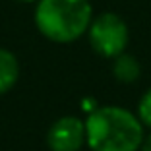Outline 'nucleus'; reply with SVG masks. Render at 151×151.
<instances>
[{
	"mask_svg": "<svg viewBox=\"0 0 151 151\" xmlns=\"http://www.w3.org/2000/svg\"><path fill=\"white\" fill-rule=\"evenodd\" d=\"M143 136L138 114L122 107H99L85 118V143L91 151H138Z\"/></svg>",
	"mask_w": 151,
	"mask_h": 151,
	"instance_id": "nucleus-1",
	"label": "nucleus"
},
{
	"mask_svg": "<svg viewBox=\"0 0 151 151\" xmlns=\"http://www.w3.org/2000/svg\"><path fill=\"white\" fill-rule=\"evenodd\" d=\"M93 19L89 0H37L35 25L52 43H72L87 33Z\"/></svg>",
	"mask_w": 151,
	"mask_h": 151,
	"instance_id": "nucleus-2",
	"label": "nucleus"
},
{
	"mask_svg": "<svg viewBox=\"0 0 151 151\" xmlns=\"http://www.w3.org/2000/svg\"><path fill=\"white\" fill-rule=\"evenodd\" d=\"M91 49L103 58H114L128 47V25L118 14L103 12L91 19L87 29Z\"/></svg>",
	"mask_w": 151,
	"mask_h": 151,
	"instance_id": "nucleus-3",
	"label": "nucleus"
},
{
	"mask_svg": "<svg viewBox=\"0 0 151 151\" xmlns=\"http://www.w3.org/2000/svg\"><path fill=\"white\" fill-rule=\"evenodd\" d=\"M50 151H80L85 145V120L78 116H62L47 132Z\"/></svg>",
	"mask_w": 151,
	"mask_h": 151,
	"instance_id": "nucleus-4",
	"label": "nucleus"
},
{
	"mask_svg": "<svg viewBox=\"0 0 151 151\" xmlns=\"http://www.w3.org/2000/svg\"><path fill=\"white\" fill-rule=\"evenodd\" d=\"M19 78V62L8 49H0V95L8 93Z\"/></svg>",
	"mask_w": 151,
	"mask_h": 151,
	"instance_id": "nucleus-5",
	"label": "nucleus"
},
{
	"mask_svg": "<svg viewBox=\"0 0 151 151\" xmlns=\"http://www.w3.org/2000/svg\"><path fill=\"white\" fill-rule=\"evenodd\" d=\"M112 60H114L112 62V74H114V78L120 83H134L139 78L142 66H139L138 58L134 56V54H128L124 50L118 56H114Z\"/></svg>",
	"mask_w": 151,
	"mask_h": 151,
	"instance_id": "nucleus-6",
	"label": "nucleus"
},
{
	"mask_svg": "<svg viewBox=\"0 0 151 151\" xmlns=\"http://www.w3.org/2000/svg\"><path fill=\"white\" fill-rule=\"evenodd\" d=\"M138 118L142 120V124L151 130V87L142 95L138 103Z\"/></svg>",
	"mask_w": 151,
	"mask_h": 151,
	"instance_id": "nucleus-7",
	"label": "nucleus"
},
{
	"mask_svg": "<svg viewBox=\"0 0 151 151\" xmlns=\"http://www.w3.org/2000/svg\"><path fill=\"white\" fill-rule=\"evenodd\" d=\"M139 151H151V132L147 136H143L142 145H139Z\"/></svg>",
	"mask_w": 151,
	"mask_h": 151,
	"instance_id": "nucleus-8",
	"label": "nucleus"
},
{
	"mask_svg": "<svg viewBox=\"0 0 151 151\" xmlns=\"http://www.w3.org/2000/svg\"><path fill=\"white\" fill-rule=\"evenodd\" d=\"M18 2H37V0H18Z\"/></svg>",
	"mask_w": 151,
	"mask_h": 151,
	"instance_id": "nucleus-9",
	"label": "nucleus"
}]
</instances>
